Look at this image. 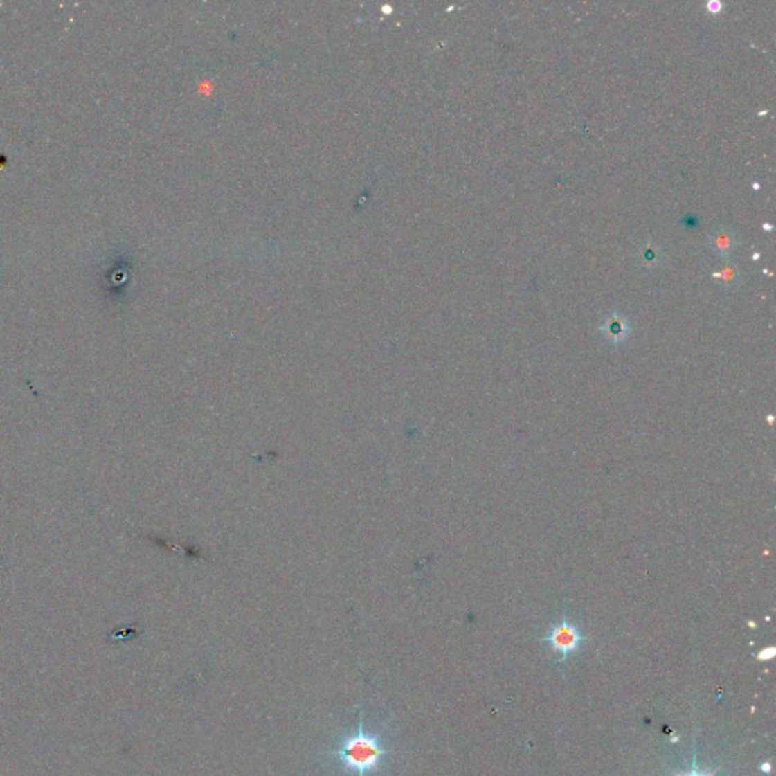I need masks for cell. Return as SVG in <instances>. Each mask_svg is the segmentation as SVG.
<instances>
[{
	"label": "cell",
	"instance_id": "ba28073f",
	"mask_svg": "<svg viewBox=\"0 0 776 776\" xmlns=\"http://www.w3.org/2000/svg\"><path fill=\"white\" fill-rule=\"evenodd\" d=\"M755 657H757L758 661H769V660H772V658L775 657V647H772V646H770V647H766V649L759 651V652L755 655Z\"/></svg>",
	"mask_w": 776,
	"mask_h": 776
},
{
	"label": "cell",
	"instance_id": "3957f363",
	"mask_svg": "<svg viewBox=\"0 0 776 776\" xmlns=\"http://www.w3.org/2000/svg\"><path fill=\"white\" fill-rule=\"evenodd\" d=\"M597 331L602 334V337L611 343L613 346H620L623 343H626L633 334V325L623 314L613 311L610 316H606L604 322L599 325Z\"/></svg>",
	"mask_w": 776,
	"mask_h": 776
},
{
	"label": "cell",
	"instance_id": "6da1fadb",
	"mask_svg": "<svg viewBox=\"0 0 776 776\" xmlns=\"http://www.w3.org/2000/svg\"><path fill=\"white\" fill-rule=\"evenodd\" d=\"M396 750L384 745L382 732L369 731L364 725V711L359 707L358 725L352 732L345 734L337 746L326 752V757L339 764L350 776H370L382 772L387 757Z\"/></svg>",
	"mask_w": 776,
	"mask_h": 776
},
{
	"label": "cell",
	"instance_id": "7c38bea8",
	"mask_svg": "<svg viewBox=\"0 0 776 776\" xmlns=\"http://www.w3.org/2000/svg\"><path fill=\"white\" fill-rule=\"evenodd\" d=\"M758 258H759V253L757 252V253H754V260H758Z\"/></svg>",
	"mask_w": 776,
	"mask_h": 776
},
{
	"label": "cell",
	"instance_id": "5b68a950",
	"mask_svg": "<svg viewBox=\"0 0 776 776\" xmlns=\"http://www.w3.org/2000/svg\"><path fill=\"white\" fill-rule=\"evenodd\" d=\"M713 279L723 290H734L741 282V271L731 261L723 262V266L713 271Z\"/></svg>",
	"mask_w": 776,
	"mask_h": 776
},
{
	"label": "cell",
	"instance_id": "9c48e42d",
	"mask_svg": "<svg viewBox=\"0 0 776 776\" xmlns=\"http://www.w3.org/2000/svg\"><path fill=\"white\" fill-rule=\"evenodd\" d=\"M707 10L711 14H719L720 11H722V3L717 2V0H711V2L707 3Z\"/></svg>",
	"mask_w": 776,
	"mask_h": 776
},
{
	"label": "cell",
	"instance_id": "8fae6325",
	"mask_svg": "<svg viewBox=\"0 0 776 776\" xmlns=\"http://www.w3.org/2000/svg\"><path fill=\"white\" fill-rule=\"evenodd\" d=\"M763 229H767V232H770V231L773 229V226L770 225V223H764V225H763Z\"/></svg>",
	"mask_w": 776,
	"mask_h": 776
},
{
	"label": "cell",
	"instance_id": "277c9868",
	"mask_svg": "<svg viewBox=\"0 0 776 776\" xmlns=\"http://www.w3.org/2000/svg\"><path fill=\"white\" fill-rule=\"evenodd\" d=\"M707 242L710 249L713 251L716 257H719L723 262L730 261V258L732 257L734 252L737 251V247L740 244L739 235L735 234V231L728 226L714 228L708 235Z\"/></svg>",
	"mask_w": 776,
	"mask_h": 776
},
{
	"label": "cell",
	"instance_id": "52a82bcc",
	"mask_svg": "<svg viewBox=\"0 0 776 776\" xmlns=\"http://www.w3.org/2000/svg\"><path fill=\"white\" fill-rule=\"evenodd\" d=\"M719 769H713V770H702L699 769L698 761H696V754H693V763L692 767L689 770L685 772H676L674 773V776H716Z\"/></svg>",
	"mask_w": 776,
	"mask_h": 776
},
{
	"label": "cell",
	"instance_id": "8992f818",
	"mask_svg": "<svg viewBox=\"0 0 776 776\" xmlns=\"http://www.w3.org/2000/svg\"><path fill=\"white\" fill-rule=\"evenodd\" d=\"M664 258V252L661 246L655 242L644 243L638 251V262L642 269L644 270H653L657 269Z\"/></svg>",
	"mask_w": 776,
	"mask_h": 776
},
{
	"label": "cell",
	"instance_id": "30bf717a",
	"mask_svg": "<svg viewBox=\"0 0 776 776\" xmlns=\"http://www.w3.org/2000/svg\"><path fill=\"white\" fill-rule=\"evenodd\" d=\"M759 769H761V770H763V772H766V773H769V772H770V769H772V764H770L769 761H766V763H763V764H761V767H759Z\"/></svg>",
	"mask_w": 776,
	"mask_h": 776
},
{
	"label": "cell",
	"instance_id": "7a4b0ae2",
	"mask_svg": "<svg viewBox=\"0 0 776 776\" xmlns=\"http://www.w3.org/2000/svg\"><path fill=\"white\" fill-rule=\"evenodd\" d=\"M543 642L548 643L550 651L555 655H559V662H564L581 649L582 643L586 642V637L576 623H573L567 615H563L549 628L548 634L543 637Z\"/></svg>",
	"mask_w": 776,
	"mask_h": 776
}]
</instances>
